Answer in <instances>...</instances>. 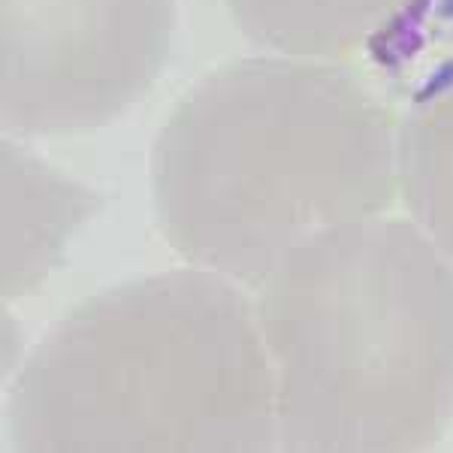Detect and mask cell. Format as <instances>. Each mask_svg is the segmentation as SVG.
<instances>
[{
    "label": "cell",
    "mask_w": 453,
    "mask_h": 453,
    "mask_svg": "<svg viewBox=\"0 0 453 453\" xmlns=\"http://www.w3.org/2000/svg\"><path fill=\"white\" fill-rule=\"evenodd\" d=\"M411 0H224L239 31L288 58L333 61L366 49Z\"/></svg>",
    "instance_id": "obj_6"
},
{
    "label": "cell",
    "mask_w": 453,
    "mask_h": 453,
    "mask_svg": "<svg viewBox=\"0 0 453 453\" xmlns=\"http://www.w3.org/2000/svg\"><path fill=\"white\" fill-rule=\"evenodd\" d=\"M4 127L79 134L155 85L170 55L173 0H4Z\"/></svg>",
    "instance_id": "obj_4"
},
{
    "label": "cell",
    "mask_w": 453,
    "mask_h": 453,
    "mask_svg": "<svg viewBox=\"0 0 453 453\" xmlns=\"http://www.w3.org/2000/svg\"><path fill=\"white\" fill-rule=\"evenodd\" d=\"M97 209L94 191L61 179L25 149L4 142V296L46 279L73 226Z\"/></svg>",
    "instance_id": "obj_5"
},
{
    "label": "cell",
    "mask_w": 453,
    "mask_h": 453,
    "mask_svg": "<svg viewBox=\"0 0 453 453\" xmlns=\"http://www.w3.org/2000/svg\"><path fill=\"white\" fill-rule=\"evenodd\" d=\"M151 191L181 257L260 288L290 248L393 206L396 124L345 70L242 58L173 109Z\"/></svg>",
    "instance_id": "obj_1"
},
{
    "label": "cell",
    "mask_w": 453,
    "mask_h": 453,
    "mask_svg": "<svg viewBox=\"0 0 453 453\" xmlns=\"http://www.w3.org/2000/svg\"><path fill=\"white\" fill-rule=\"evenodd\" d=\"M10 435L34 453L275 450V372L257 305L211 269H170L85 299L19 372Z\"/></svg>",
    "instance_id": "obj_2"
},
{
    "label": "cell",
    "mask_w": 453,
    "mask_h": 453,
    "mask_svg": "<svg viewBox=\"0 0 453 453\" xmlns=\"http://www.w3.org/2000/svg\"><path fill=\"white\" fill-rule=\"evenodd\" d=\"M396 170L414 224L453 263V64L414 97L399 124Z\"/></svg>",
    "instance_id": "obj_7"
},
{
    "label": "cell",
    "mask_w": 453,
    "mask_h": 453,
    "mask_svg": "<svg viewBox=\"0 0 453 453\" xmlns=\"http://www.w3.org/2000/svg\"><path fill=\"white\" fill-rule=\"evenodd\" d=\"M279 448L426 450L453 420V263L418 224L330 226L260 284Z\"/></svg>",
    "instance_id": "obj_3"
}]
</instances>
